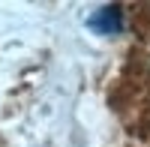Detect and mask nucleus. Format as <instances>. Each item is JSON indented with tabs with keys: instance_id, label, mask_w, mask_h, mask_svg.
Returning a JSON list of instances; mask_svg holds the SVG:
<instances>
[{
	"instance_id": "nucleus-1",
	"label": "nucleus",
	"mask_w": 150,
	"mask_h": 147,
	"mask_svg": "<svg viewBox=\"0 0 150 147\" xmlns=\"http://www.w3.org/2000/svg\"><path fill=\"white\" fill-rule=\"evenodd\" d=\"M120 27H123V12L117 3H108L90 15V30L96 33H120Z\"/></svg>"
}]
</instances>
